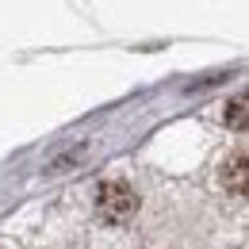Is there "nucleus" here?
Returning <instances> with one entry per match:
<instances>
[{
	"mask_svg": "<svg viewBox=\"0 0 249 249\" xmlns=\"http://www.w3.org/2000/svg\"><path fill=\"white\" fill-rule=\"evenodd\" d=\"M222 184L230 188L238 199L246 196V150H238L234 157H226V165H222Z\"/></svg>",
	"mask_w": 249,
	"mask_h": 249,
	"instance_id": "2",
	"label": "nucleus"
},
{
	"mask_svg": "<svg viewBox=\"0 0 249 249\" xmlns=\"http://www.w3.org/2000/svg\"><path fill=\"white\" fill-rule=\"evenodd\" d=\"M226 123H234L238 130L246 126V96H238L234 104H226Z\"/></svg>",
	"mask_w": 249,
	"mask_h": 249,
	"instance_id": "3",
	"label": "nucleus"
},
{
	"mask_svg": "<svg viewBox=\"0 0 249 249\" xmlns=\"http://www.w3.org/2000/svg\"><path fill=\"white\" fill-rule=\"evenodd\" d=\"M96 211L107 222H126L138 211V196L126 180H107V184L96 188Z\"/></svg>",
	"mask_w": 249,
	"mask_h": 249,
	"instance_id": "1",
	"label": "nucleus"
}]
</instances>
